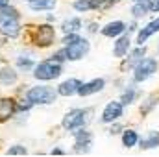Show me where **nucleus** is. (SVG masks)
<instances>
[{
  "label": "nucleus",
  "mask_w": 159,
  "mask_h": 157,
  "mask_svg": "<svg viewBox=\"0 0 159 157\" xmlns=\"http://www.w3.org/2000/svg\"><path fill=\"white\" fill-rule=\"evenodd\" d=\"M154 72H157V61L152 57H143L137 61V65L133 69V78H135V81H144Z\"/></svg>",
  "instance_id": "3"
},
{
  "label": "nucleus",
  "mask_w": 159,
  "mask_h": 157,
  "mask_svg": "<svg viewBox=\"0 0 159 157\" xmlns=\"http://www.w3.org/2000/svg\"><path fill=\"white\" fill-rule=\"evenodd\" d=\"M80 85H81V81L76 79V78L67 79V81H63V83L57 87V94H61V96H72V94H78Z\"/></svg>",
  "instance_id": "11"
},
{
  "label": "nucleus",
  "mask_w": 159,
  "mask_h": 157,
  "mask_svg": "<svg viewBox=\"0 0 159 157\" xmlns=\"http://www.w3.org/2000/svg\"><path fill=\"white\" fill-rule=\"evenodd\" d=\"M17 81V72L13 69H2L0 70V85H11Z\"/></svg>",
  "instance_id": "20"
},
{
  "label": "nucleus",
  "mask_w": 159,
  "mask_h": 157,
  "mask_svg": "<svg viewBox=\"0 0 159 157\" xmlns=\"http://www.w3.org/2000/svg\"><path fill=\"white\" fill-rule=\"evenodd\" d=\"M15 111H17L15 100H11V98H0V122L7 120Z\"/></svg>",
  "instance_id": "12"
},
{
  "label": "nucleus",
  "mask_w": 159,
  "mask_h": 157,
  "mask_svg": "<svg viewBox=\"0 0 159 157\" xmlns=\"http://www.w3.org/2000/svg\"><path fill=\"white\" fill-rule=\"evenodd\" d=\"M63 32L65 34H78V30L81 28V20L78 17H72V19H67L63 24H61Z\"/></svg>",
  "instance_id": "18"
},
{
  "label": "nucleus",
  "mask_w": 159,
  "mask_h": 157,
  "mask_svg": "<svg viewBox=\"0 0 159 157\" xmlns=\"http://www.w3.org/2000/svg\"><path fill=\"white\" fill-rule=\"evenodd\" d=\"M32 105H34V104H32V102H30V100L26 98V100H22V102H20L19 105H17V109H20V111H28V109H30Z\"/></svg>",
  "instance_id": "27"
},
{
  "label": "nucleus",
  "mask_w": 159,
  "mask_h": 157,
  "mask_svg": "<svg viewBox=\"0 0 159 157\" xmlns=\"http://www.w3.org/2000/svg\"><path fill=\"white\" fill-rule=\"evenodd\" d=\"M54 39H56V32H54L52 26L43 24V26H39V28L35 30L34 43H35L37 46H50V44L54 43Z\"/></svg>",
  "instance_id": "7"
},
{
  "label": "nucleus",
  "mask_w": 159,
  "mask_h": 157,
  "mask_svg": "<svg viewBox=\"0 0 159 157\" xmlns=\"http://www.w3.org/2000/svg\"><path fill=\"white\" fill-rule=\"evenodd\" d=\"M137 141H139V137H137V133H135L133 129H128V131H124V133H122V144H124L126 148L135 146V144H137Z\"/></svg>",
  "instance_id": "21"
},
{
  "label": "nucleus",
  "mask_w": 159,
  "mask_h": 157,
  "mask_svg": "<svg viewBox=\"0 0 159 157\" xmlns=\"http://www.w3.org/2000/svg\"><path fill=\"white\" fill-rule=\"evenodd\" d=\"M65 52H67V59H70V61H78V59H81V57L89 52V41L80 37L76 43L67 44V46H65Z\"/></svg>",
  "instance_id": "6"
},
{
  "label": "nucleus",
  "mask_w": 159,
  "mask_h": 157,
  "mask_svg": "<svg viewBox=\"0 0 159 157\" xmlns=\"http://www.w3.org/2000/svg\"><path fill=\"white\" fill-rule=\"evenodd\" d=\"M0 34H4L6 37H17V35L20 34L19 17L2 13V15H0Z\"/></svg>",
  "instance_id": "4"
},
{
  "label": "nucleus",
  "mask_w": 159,
  "mask_h": 157,
  "mask_svg": "<svg viewBox=\"0 0 159 157\" xmlns=\"http://www.w3.org/2000/svg\"><path fill=\"white\" fill-rule=\"evenodd\" d=\"M156 146H159V133H152L148 139L141 141V148H144V150H148V148H156Z\"/></svg>",
  "instance_id": "22"
},
{
  "label": "nucleus",
  "mask_w": 159,
  "mask_h": 157,
  "mask_svg": "<svg viewBox=\"0 0 159 157\" xmlns=\"http://www.w3.org/2000/svg\"><path fill=\"white\" fill-rule=\"evenodd\" d=\"M122 117V102H109L102 113V122H115Z\"/></svg>",
  "instance_id": "8"
},
{
  "label": "nucleus",
  "mask_w": 159,
  "mask_h": 157,
  "mask_svg": "<svg viewBox=\"0 0 159 157\" xmlns=\"http://www.w3.org/2000/svg\"><path fill=\"white\" fill-rule=\"evenodd\" d=\"M150 9H152V2H148V0H139V2H135V6L131 7V13H133L135 19H139V17H144Z\"/></svg>",
  "instance_id": "16"
},
{
  "label": "nucleus",
  "mask_w": 159,
  "mask_h": 157,
  "mask_svg": "<svg viewBox=\"0 0 159 157\" xmlns=\"http://www.w3.org/2000/svg\"><path fill=\"white\" fill-rule=\"evenodd\" d=\"M128 48H129V37L128 35H122V37H119V41L115 43V56L117 57H124L126 54H128Z\"/></svg>",
  "instance_id": "17"
},
{
  "label": "nucleus",
  "mask_w": 159,
  "mask_h": 157,
  "mask_svg": "<svg viewBox=\"0 0 159 157\" xmlns=\"http://www.w3.org/2000/svg\"><path fill=\"white\" fill-rule=\"evenodd\" d=\"M9 6V0H0V11L4 9V7H7Z\"/></svg>",
  "instance_id": "29"
},
{
  "label": "nucleus",
  "mask_w": 159,
  "mask_h": 157,
  "mask_svg": "<svg viewBox=\"0 0 159 157\" xmlns=\"http://www.w3.org/2000/svg\"><path fill=\"white\" fill-rule=\"evenodd\" d=\"M135 96H137V92H135V89H131V87H128V91L122 94V104H131L133 100H135Z\"/></svg>",
  "instance_id": "23"
},
{
  "label": "nucleus",
  "mask_w": 159,
  "mask_h": 157,
  "mask_svg": "<svg viewBox=\"0 0 159 157\" xmlns=\"http://www.w3.org/2000/svg\"><path fill=\"white\" fill-rule=\"evenodd\" d=\"M17 65H19V69H24V70L34 69V61H32V59H22V57H19Z\"/></svg>",
  "instance_id": "25"
},
{
  "label": "nucleus",
  "mask_w": 159,
  "mask_h": 157,
  "mask_svg": "<svg viewBox=\"0 0 159 157\" xmlns=\"http://www.w3.org/2000/svg\"><path fill=\"white\" fill-rule=\"evenodd\" d=\"M7 154H9V155H24V154H26V148L20 146V144H15L13 148L7 150Z\"/></svg>",
  "instance_id": "24"
},
{
  "label": "nucleus",
  "mask_w": 159,
  "mask_h": 157,
  "mask_svg": "<svg viewBox=\"0 0 159 157\" xmlns=\"http://www.w3.org/2000/svg\"><path fill=\"white\" fill-rule=\"evenodd\" d=\"M57 0H32L30 7L34 11H44V9H54Z\"/></svg>",
  "instance_id": "19"
},
{
  "label": "nucleus",
  "mask_w": 159,
  "mask_h": 157,
  "mask_svg": "<svg viewBox=\"0 0 159 157\" xmlns=\"http://www.w3.org/2000/svg\"><path fill=\"white\" fill-rule=\"evenodd\" d=\"M109 4H111V0H76L74 2V9H78V11H89V9L106 7Z\"/></svg>",
  "instance_id": "10"
},
{
  "label": "nucleus",
  "mask_w": 159,
  "mask_h": 157,
  "mask_svg": "<svg viewBox=\"0 0 159 157\" xmlns=\"http://www.w3.org/2000/svg\"><path fill=\"white\" fill-rule=\"evenodd\" d=\"M120 129H122V128H120L119 124H117V126H113V128H111V129H109V133H111V135H113V133H119Z\"/></svg>",
  "instance_id": "28"
},
{
  "label": "nucleus",
  "mask_w": 159,
  "mask_h": 157,
  "mask_svg": "<svg viewBox=\"0 0 159 157\" xmlns=\"http://www.w3.org/2000/svg\"><path fill=\"white\" fill-rule=\"evenodd\" d=\"M156 32H159V17L156 19V20H152L150 24H146V26L139 32V35H137V43H139V44L146 43V39H148L150 35H154Z\"/></svg>",
  "instance_id": "14"
},
{
  "label": "nucleus",
  "mask_w": 159,
  "mask_h": 157,
  "mask_svg": "<svg viewBox=\"0 0 159 157\" xmlns=\"http://www.w3.org/2000/svg\"><path fill=\"white\" fill-rule=\"evenodd\" d=\"M124 30H126V24L120 22V20H115V22H109V24H106L102 28V35H106V37H117L120 34H124Z\"/></svg>",
  "instance_id": "15"
},
{
  "label": "nucleus",
  "mask_w": 159,
  "mask_h": 157,
  "mask_svg": "<svg viewBox=\"0 0 159 157\" xmlns=\"http://www.w3.org/2000/svg\"><path fill=\"white\" fill-rule=\"evenodd\" d=\"M135 2H139V0H135Z\"/></svg>",
  "instance_id": "32"
},
{
  "label": "nucleus",
  "mask_w": 159,
  "mask_h": 157,
  "mask_svg": "<svg viewBox=\"0 0 159 157\" xmlns=\"http://www.w3.org/2000/svg\"><path fill=\"white\" fill-rule=\"evenodd\" d=\"M152 9H154V11H159V0H154V2H152Z\"/></svg>",
  "instance_id": "30"
},
{
  "label": "nucleus",
  "mask_w": 159,
  "mask_h": 157,
  "mask_svg": "<svg viewBox=\"0 0 159 157\" xmlns=\"http://www.w3.org/2000/svg\"><path fill=\"white\" fill-rule=\"evenodd\" d=\"M91 139H93V137H91V133H89V131H78V133H76V144H74V146H76V148H74V150H76V152H89V150H91Z\"/></svg>",
  "instance_id": "13"
},
{
  "label": "nucleus",
  "mask_w": 159,
  "mask_h": 157,
  "mask_svg": "<svg viewBox=\"0 0 159 157\" xmlns=\"http://www.w3.org/2000/svg\"><path fill=\"white\" fill-rule=\"evenodd\" d=\"M26 2H32V0H26Z\"/></svg>",
  "instance_id": "31"
},
{
  "label": "nucleus",
  "mask_w": 159,
  "mask_h": 157,
  "mask_svg": "<svg viewBox=\"0 0 159 157\" xmlns=\"http://www.w3.org/2000/svg\"><path fill=\"white\" fill-rule=\"evenodd\" d=\"M80 39L78 34H67L65 37H63V44L67 46V44H72V43H76V41Z\"/></svg>",
  "instance_id": "26"
},
{
  "label": "nucleus",
  "mask_w": 159,
  "mask_h": 157,
  "mask_svg": "<svg viewBox=\"0 0 159 157\" xmlns=\"http://www.w3.org/2000/svg\"><path fill=\"white\" fill-rule=\"evenodd\" d=\"M104 87H106V79L96 78V79H93V81H89V83H81L78 89V94L80 96H89V94L100 92Z\"/></svg>",
  "instance_id": "9"
},
{
  "label": "nucleus",
  "mask_w": 159,
  "mask_h": 157,
  "mask_svg": "<svg viewBox=\"0 0 159 157\" xmlns=\"http://www.w3.org/2000/svg\"><path fill=\"white\" fill-rule=\"evenodd\" d=\"M26 98H28L32 104L48 105V104H54V102H56L57 91H54V89L48 87V85H37V87H32V89L28 91Z\"/></svg>",
  "instance_id": "1"
},
{
  "label": "nucleus",
  "mask_w": 159,
  "mask_h": 157,
  "mask_svg": "<svg viewBox=\"0 0 159 157\" xmlns=\"http://www.w3.org/2000/svg\"><path fill=\"white\" fill-rule=\"evenodd\" d=\"M59 74H61V63H57V61H54V59L41 61L39 65L34 67V76L37 79H43V81L57 78Z\"/></svg>",
  "instance_id": "2"
},
{
  "label": "nucleus",
  "mask_w": 159,
  "mask_h": 157,
  "mask_svg": "<svg viewBox=\"0 0 159 157\" xmlns=\"http://www.w3.org/2000/svg\"><path fill=\"white\" fill-rule=\"evenodd\" d=\"M85 120H87V111L85 109H72L63 118V128L70 129V131L72 129H80L85 124Z\"/></svg>",
  "instance_id": "5"
}]
</instances>
